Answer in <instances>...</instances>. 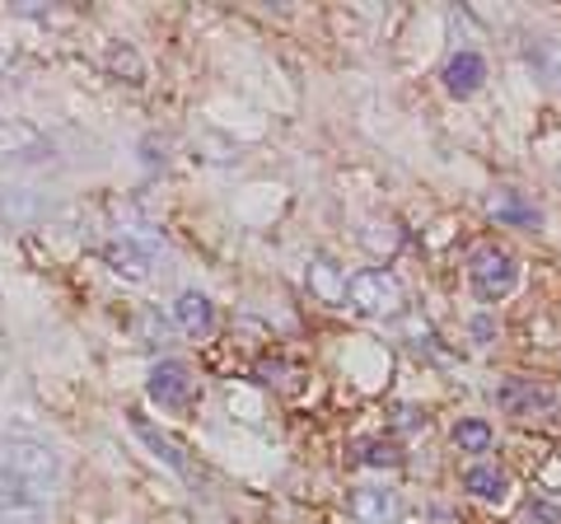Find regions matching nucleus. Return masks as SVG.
<instances>
[{
	"instance_id": "10",
	"label": "nucleus",
	"mask_w": 561,
	"mask_h": 524,
	"mask_svg": "<svg viewBox=\"0 0 561 524\" xmlns=\"http://www.w3.org/2000/svg\"><path fill=\"white\" fill-rule=\"evenodd\" d=\"M173 319L183 323V333L206 338L210 328H216V305H210L202 291H183L179 300H173Z\"/></svg>"
},
{
	"instance_id": "13",
	"label": "nucleus",
	"mask_w": 561,
	"mask_h": 524,
	"mask_svg": "<svg viewBox=\"0 0 561 524\" xmlns=\"http://www.w3.org/2000/svg\"><path fill=\"white\" fill-rule=\"evenodd\" d=\"M463 487L472 497H482V501H501L505 497V474L501 468H491V464H472L463 474Z\"/></svg>"
},
{
	"instance_id": "4",
	"label": "nucleus",
	"mask_w": 561,
	"mask_h": 524,
	"mask_svg": "<svg viewBox=\"0 0 561 524\" xmlns=\"http://www.w3.org/2000/svg\"><path fill=\"white\" fill-rule=\"evenodd\" d=\"M0 160L43 164L51 160V136L43 127H33L28 117H0Z\"/></svg>"
},
{
	"instance_id": "8",
	"label": "nucleus",
	"mask_w": 561,
	"mask_h": 524,
	"mask_svg": "<svg viewBox=\"0 0 561 524\" xmlns=\"http://www.w3.org/2000/svg\"><path fill=\"white\" fill-rule=\"evenodd\" d=\"M496 403L515 417H534V412H548L552 408V389H542L538 379H505L496 389Z\"/></svg>"
},
{
	"instance_id": "16",
	"label": "nucleus",
	"mask_w": 561,
	"mask_h": 524,
	"mask_svg": "<svg viewBox=\"0 0 561 524\" xmlns=\"http://www.w3.org/2000/svg\"><path fill=\"white\" fill-rule=\"evenodd\" d=\"M351 459L375 464V468H398L402 454H398L393 445H383V441H365V445H351Z\"/></svg>"
},
{
	"instance_id": "15",
	"label": "nucleus",
	"mask_w": 561,
	"mask_h": 524,
	"mask_svg": "<svg viewBox=\"0 0 561 524\" xmlns=\"http://www.w3.org/2000/svg\"><path fill=\"white\" fill-rule=\"evenodd\" d=\"M454 445L463 454H486L491 449V426L486 422H459L454 426Z\"/></svg>"
},
{
	"instance_id": "11",
	"label": "nucleus",
	"mask_w": 561,
	"mask_h": 524,
	"mask_svg": "<svg viewBox=\"0 0 561 524\" xmlns=\"http://www.w3.org/2000/svg\"><path fill=\"white\" fill-rule=\"evenodd\" d=\"M0 524H43V501L20 487H0Z\"/></svg>"
},
{
	"instance_id": "18",
	"label": "nucleus",
	"mask_w": 561,
	"mask_h": 524,
	"mask_svg": "<svg viewBox=\"0 0 561 524\" xmlns=\"http://www.w3.org/2000/svg\"><path fill=\"white\" fill-rule=\"evenodd\" d=\"M0 487H10V482H5V478H0Z\"/></svg>"
},
{
	"instance_id": "1",
	"label": "nucleus",
	"mask_w": 561,
	"mask_h": 524,
	"mask_svg": "<svg viewBox=\"0 0 561 524\" xmlns=\"http://www.w3.org/2000/svg\"><path fill=\"white\" fill-rule=\"evenodd\" d=\"M0 478L10 487H20L28 497H43L61 482V464L43 441H28V435H10L0 441Z\"/></svg>"
},
{
	"instance_id": "5",
	"label": "nucleus",
	"mask_w": 561,
	"mask_h": 524,
	"mask_svg": "<svg viewBox=\"0 0 561 524\" xmlns=\"http://www.w3.org/2000/svg\"><path fill=\"white\" fill-rule=\"evenodd\" d=\"M146 394L154 398L160 408H169V412H179V408H187L192 403V394H197V379H192V371L183 361H160L150 371V379H146Z\"/></svg>"
},
{
	"instance_id": "2",
	"label": "nucleus",
	"mask_w": 561,
	"mask_h": 524,
	"mask_svg": "<svg viewBox=\"0 0 561 524\" xmlns=\"http://www.w3.org/2000/svg\"><path fill=\"white\" fill-rule=\"evenodd\" d=\"M342 305L365 314V319H379V314H393L402 305V282L383 267H365V272H351L346 286H342Z\"/></svg>"
},
{
	"instance_id": "12",
	"label": "nucleus",
	"mask_w": 561,
	"mask_h": 524,
	"mask_svg": "<svg viewBox=\"0 0 561 524\" xmlns=\"http://www.w3.org/2000/svg\"><path fill=\"white\" fill-rule=\"evenodd\" d=\"M127 426L140 435V441H146L150 445V454H154V459H160V464H169L173 468V474H187V459H183V454H179V445H173V441H164V435L160 431H154L150 422H146V417H127Z\"/></svg>"
},
{
	"instance_id": "7",
	"label": "nucleus",
	"mask_w": 561,
	"mask_h": 524,
	"mask_svg": "<svg viewBox=\"0 0 561 524\" xmlns=\"http://www.w3.org/2000/svg\"><path fill=\"white\" fill-rule=\"evenodd\" d=\"M351 515L360 524H393L402 515V497L393 487H356L351 492Z\"/></svg>"
},
{
	"instance_id": "17",
	"label": "nucleus",
	"mask_w": 561,
	"mask_h": 524,
	"mask_svg": "<svg viewBox=\"0 0 561 524\" xmlns=\"http://www.w3.org/2000/svg\"><path fill=\"white\" fill-rule=\"evenodd\" d=\"M491 212H496V216H505V220H519L524 230H534V225H538V212H534L529 202H519L515 192H505V197H496V202H491Z\"/></svg>"
},
{
	"instance_id": "3",
	"label": "nucleus",
	"mask_w": 561,
	"mask_h": 524,
	"mask_svg": "<svg viewBox=\"0 0 561 524\" xmlns=\"http://www.w3.org/2000/svg\"><path fill=\"white\" fill-rule=\"evenodd\" d=\"M468 282L482 300H505L519 286V262L501 243H482V249L468 253Z\"/></svg>"
},
{
	"instance_id": "14",
	"label": "nucleus",
	"mask_w": 561,
	"mask_h": 524,
	"mask_svg": "<svg viewBox=\"0 0 561 524\" xmlns=\"http://www.w3.org/2000/svg\"><path fill=\"white\" fill-rule=\"evenodd\" d=\"M108 71H113L122 84H140V80H146V61H140L136 47L113 43V47H108Z\"/></svg>"
},
{
	"instance_id": "9",
	"label": "nucleus",
	"mask_w": 561,
	"mask_h": 524,
	"mask_svg": "<svg viewBox=\"0 0 561 524\" xmlns=\"http://www.w3.org/2000/svg\"><path fill=\"white\" fill-rule=\"evenodd\" d=\"M103 258H108V267L117 276H127V282H146L150 276V249L140 239H113V243H103Z\"/></svg>"
},
{
	"instance_id": "6",
	"label": "nucleus",
	"mask_w": 561,
	"mask_h": 524,
	"mask_svg": "<svg viewBox=\"0 0 561 524\" xmlns=\"http://www.w3.org/2000/svg\"><path fill=\"white\" fill-rule=\"evenodd\" d=\"M440 80H445V90L454 99H468V94H478L482 84H486V61H482V52H454V57L440 66Z\"/></svg>"
}]
</instances>
